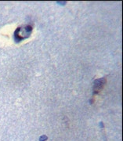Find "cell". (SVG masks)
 <instances>
[{
	"label": "cell",
	"instance_id": "cell-1",
	"mask_svg": "<svg viewBox=\"0 0 123 141\" xmlns=\"http://www.w3.org/2000/svg\"><path fill=\"white\" fill-rule=\"evenodd\" d=\"M31 31H32V27L30 25H27L24 28L17 27L14 32V40L16 42H20L21 40L29 37Z\"/></svg>",
	"mask_w": 123,
	"mask_h": 141
},
{
	"label": "cell",
	"instance_id": "cell-2",
	"mask_svg": "<svg viewBox=\"0 0 123 141\" xmlns=\"http://www.w3.org/2000/svg\"><path fill=\"white\" fill-rule=\"evenodd\" d=\"M106 82V79L104 78H99V79H96L94 81V93H98L99 91L103 88V86H104V84Z\"/></svg>",
	"mask_w": 123,
	"mask_h": 141
},
{
	"label": "cell",
	"instance_id": "cell-3",
	"mask_svg": "<svg viewBox=\"0 0 123 141\" xmlns=\"http://www.w3.org/2000/svg\"><path fill=\"white\" fill-rule=\"evenodd\" d=\"M47 139H48V137L45 135H43V136H41L40 138H39V141H46Z\"/></svg>",
	"mask_w": 123,
	"mask_h": 141
}]
</instances>
